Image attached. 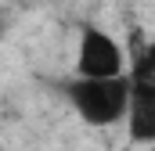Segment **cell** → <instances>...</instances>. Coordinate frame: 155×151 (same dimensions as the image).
Segmentation results:
<instances>
[{
  "label": "cell",
  "mask_w": 155,
  "mask_h": 151,
  "mask_svg": "<svg viewBox=\"0 0 155 151\" xmlns=\"http://www.w3.org/2000/svg\"><path fill=\"white\" fill-rule=\"evenodd\" d=\"M130 76H134V79H144V83L155 86V43L144 47V54L134 61V72H130Z\"/></svg>",
  "instance_id": "cell-4"
},
{
  "label": "cell",
  "mask_w": 155,
  "mask_h": 151,
  "mask_svg": "<svg viewBox=\"0 0 155 151\" xmlns=\"http://www.w3.org/2000/svg\"><path fill=\"white\" fill-rule=\"evenodd\" d=\"M65 94L87 126H116L126 119L130 108V76H105V79L76 76L65 86Z\"/></svg>",
  "instance_id": "cell-1"
},
{
  "label": "cell",
  "mask_w": 155,
  "mask_h": 151,
  "mask_svg": "<svg viewBox=\"0 0 155 151\" xmlns=\"http://www.w3.org/2000/svg\"><path fill=\"white\" fill-rule=\"evenodd\" d=\"M126 133L137 144H155V86L130 76V108H126Z\"/></svg>",
  "instance_id": "cell-3"
},
{
  "label": "cell",
  "mask_w": 155,
  "mask_h": 151,
  "mask_svg": "<svg viewBox=\"0 0 155 151\" xmlns=\"http://www.w3.org/2000/svg\"><path fill=\"white\" fill-rule=\"evenodd\" d=\"M76 76H90V79L123 76V47L101 25H83L76 50Z\"/></svg>",
  "instance_id": "cell-2"
}]
</instances>
